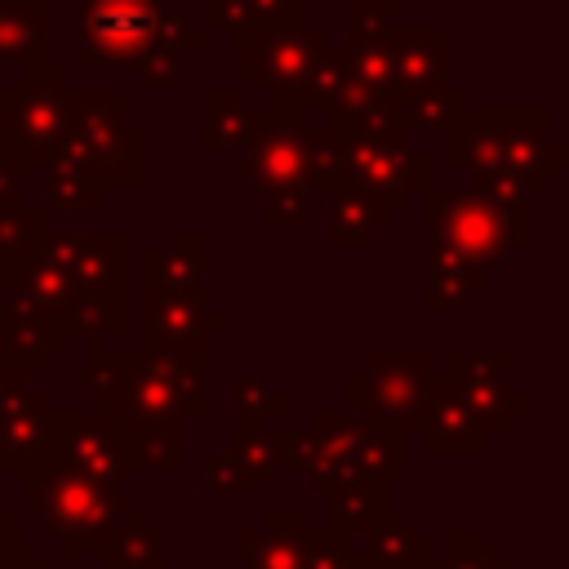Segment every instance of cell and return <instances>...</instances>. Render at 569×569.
Returning <instances> with one entry per match:
<instances>
[{"label": "cell", "mask_w": 569, "mask_h": 569, "mask_svg": "<svg viewBox=\"0 0 569 569\" xmlns=\"http://www.w3.org/2000/svg\"><path fill=\"white\" fill-rule=\"evenodd\" d=\"M409 147V129L400 124H373V129H342L333 133V164L320 173L316 191H325L333 178H347L365 187L387 213L409 209V191L400 182V151Z\"/></svg>", "instance_id": "8fae6325"}, {"label": "cell", "mask_w": 569, "mask_h": 569, "mask_svg": "<svg viewBox=\"0 0 569 569\" xmlns=\"http://www.w3.org/2000/svg\"><path fill=\"white\" fill-rule=\"evenodd\" d=\"M333 4H347V0H333Z\"/></svg>", "instance_id": "7bdbcfd3"}, {"label": "cell", "mask_w": 569, "mask_h": 569, "mask_svg": "<svg viewBox=\"0 0 569 569\" xmlns=\"http://www.w3.org/2000/svg\"><path fill=\"white\" fill-rule=\"evenodd\" d=\"M302 569H365V565L351 551V542L307 525V533H302Z\"/></svg>", "instance_id": "e575fe53"}, {"label": "cell", "mask_w": 569, "mask_h": 569, "mask_svg": "<svg viewBox=\"0 0 569 569\" xmlns=\"http://www.w3.org/2000/svg\"><path fill=\"white\" fill-rule=\"evenodd\" d=\"M22 67L27 76L0 93V156L13 169H40L67 138L76 84L67 67H49L40 53H31Z\"/></svg>", "instance_id": "52a82bcc"}, {"label": "cell", "mask_w": 569, "mask_h": 569, "mask_svg": "<svg viewBox=\"0 0 569 569\" xmlns=\"http://www.w3.org/2000/svg\"><path fill=\"white\" fill-rule=\"evenodd\" d=\"M329 49V31L316 22L276 27L244 49V84L262 93V111L276 124H307V84Z\"/></svg>", "instance_id": "ba28073f"}, {"label": "cell", "mask_w": 569, "mask_h": 569, "mask_svg": "<svg viewBox=\"0 0 569 569\" xmlns=\"http://www.w3.org/2000/svg\"><path fill=\"white\" fill-rule=\"evenodd\" d=\"M302 533L298 511H267L262 529L244 538V569H302Z\"/></svg>", "instance_id": "4316f807"}, {"label": "cell", "mask_w": 569, "mask_h": 569, "mask_svg": "<svg viewBox=\"0 0 569 569\" xmlns=\"http://www.w3.org/2000/svg\"><path fill=\"white\" fill-rule=\"evenodd\" d=\"M200 476H204V489L209 493H262L267 489V480H258L253 471H244L236 458H227V453H218V458H209L204 467H200Z\"/></svg>", "instance_id": "8d00e7d4"}, {"label": "cell", "mask_w": 569, "mask_h": 569, "mask_svg": "<svg viewBox=\"0 0 569 569\" xmlns=\"http://www.w3.org/2000/svg\"><path fill=\"white\" fill-rule=\"evenodd\" d=\"M356 13H391V9H405L409 0H347Z\"/></svg>", "instance_id": "ab89813d"}, {"label": "cell", "mask_w": 569, "mask_h": 569, "mask_svg": "<svg viewBox=\"0 0 569 569\" xmlns=\"http://www.w3.org/2000/svg\"><path fill=\"white\" fill-rule=\"evenodd\" d=\"M0 467L22 476V511L36 516L62 542L67 556H98L116 538V529L124 520V498L116 485L80 476L71 467L44 458L40 449L9 458Z\"/></svg>", "instance_id": "7a4b0ae2"}, {"label": "cell", "mask_w": 569, "mask_h": 569, "mask_svg": "<svg viewBox=\"0 0 569 569\" xmlns=\"http://www.w3.org/2000/svg\"><path fill=\"white\" fill-rule=\"evenodd\" d=\"M329 222H325V249L329 253H356L369 244V236L391 218L365 187L333 178L329 187Z\"/></svg>", "instance_id": "ffe728a7"}, {"label": "cell", "mask_w": 569, "mask_h": 569, "mask_svg": "<svg viewBox=\"0 0 569 569\" xmlns=\"http://www.w3.org/2000/svg\"><path fill=\"white\" fill-rule=\"evenodd\" d=\"M387 40H391V62H396V102L413 89L445 80V53H449L445 27H391Z\"/></svg>", "instance_id": "d6986e66"}, {"label": "cell", "mask_w": 569, "mask_h": 569, "mask_svg": "<svg viewBox=\"0 0 569 569\" xmlns=\"http://www.w3.org/2000/svg\"><path fill=\"white\" fill-rule=\"evenodd\" d=\"M413 436H422L427 449H436V453H485L493 440L489 427L476 418V409L458 396V387L449 382L445 369H431Z\"/></svg>", "instance_id": "e0dca14e"}, {"label": "cell", "mask_w": 569, "mask_h": 569, "mask_svg": "<svg viewBox=\"0 0 569 569\" xmlns=\"http://www.w3.org/2000/svg\"><path fill=\"white\" fill-rule=\"evenodd\" d=\"M44 396L22 373H0V462L22 458L44 436Z\"/></svg>", "instance_id": "7402d4cb"}, {"label": "cell", "mask_w": 569, "mask_h": 569, "mask_svg": "<svg viewBox=\"0 0 569 569\" xmlns=\"http://www.w3.org/2000/svg\"><path fill=\"white\" fill-rule=\"evenodd\" d=\"M427 382H431V356L427 351H405V356L369 351L365 365L347 373V413L378 422L387 431L413 436Z\"/></svg>", "instance_id": "9c48e42d"}, {"label": "cell", "mask_w": 569, "mask_h": 569, "mask_svg": "<svg viewBox=\"0 0 569 569\" xmlns=\"http://www.w3.org/2000/svg\"><path fill=\"white\" fill-rule=\"evenodd\" d=\"M400 182H405L409 196L413 191H427V182H431V156L422 147H405L400 151Z\"/></svg>", "instance_id": "f35d334b"}, {"label": "cell", "mask_w": 569, "mask_h": 569, "mask_svg": "<svg viewBox=\"0 0 569 569\" xmlns=\"http://www.w3.org/2000/svg\"><path fill=\"white\" fill-rule=\"evenodd\" d=\"M0 569H44L40 551H27L22 516L0 511Z\"/></svg>", "instance_id": "74e56055"}, {"label": "cell", "mask_w": 569, "mask_h": 569, "mask_svg": "<svg viewBox=\"0 0 569 569\" xmlns=\"http://www.w3.org/2000/svg\"><path fill=\"white\" fill-rule=\"evenodd\" d=\"M240 156H244V182L258 191H276V187L316 191L320 173L333 164V129L267 120L240 147Z\"/></svg>", "instance_id": "30bf717a"}, {"label": "cell", "mask_w": 569, "mask_h": 569, "mask_svg": "<svg viewBox=\"0 0 569 569\" xmlns=\"http://www.w3.org/2000/svg\"><path fill=\"white\" fill-rule=\"evenodd\" d=\"M49 253L67 276V329L116 338L124 329V236L116 227L44 231Z\"/></svg>", "instance_id": "277c9868"}, {"label": "cell", "mask_w": 569, "mask_h": 569, "mask_svg": "<svg viewBox=\"0 0 569 569\" xmlns=\"http://www.w3.org/2000/svg\"><path fill=\"white\" fill-rule=\"evenodd\" d=\"M307 196L311 191H298V187L262 191V222L271 231H302V222H307Z\"/></svg>", "instance_id": "d590c367"}, {"label": "cell", "mask_w": 569, "mask_h": 569, "mask_svg": "<svg viewBox=\"0 0 569 569\" xmlns=\"http://www.w3.org/2000/svg\"><path fill=\"white\" fill-rule=\"evenodd\" d=\"M360 427L356 413H307L298 431H289L284 467L307 485V493H329L333 485H347L360 471Z\"/></svg>", "instance_id": "4fadbf2b"}, {"label": "cell", "mask_w": 569, "mask_h": 569, "mask_svg": "<svg viewBox=\"0 0 569 569\" xmlns=\"http://www.w3.org/2000/svg\"><path fill=\"white\" fill-rule=\"evenodd\" d=\"M147 289H200L204 284V231L169 227L156 249L142 253Z\"/></svg>", "instance_id": "44dd1931"}, {"label": "cell", "mask_w": 569, "mask_h": 569, "mask_svg": "<svg viewBox=\"0 0 569 569\" xmlns=\"http://www.w3.org/2000/svg\"><path fill=\"white\" fill-rule=\"evenodd\" d=\"M422 569H511V565L502 551H493L485 533H453L445 551H431L422 560Z\"/></svg>", "instance_id": "836d02e7"}, {"label": "cell", "mask_w": 569, "mask_h": 569, "mask_svg": "<svg viewBox=\"0 0 569 569\" xmlns=\"http://www.w3.org/2000/svg\"><path fill=\"white\" fill-rule=\"evenodd\" d=\"M116 440L124 471H151V476L187 471V427H142V431H120Z\"/></svg>", "instance_id": "484cf974"}, {"label": "cell", "mask_w": 569, "mask_h": 569, "mask_svg": "<svg viewBox=\"0 0 569 569\" xmlns=\"http://www.w3.org/2000/svg\"><path fill=\"white\" fill-rule=\"evenodd\" d=\"M107 569H164V542L151 533L147 516L124 507V520L116 529V538L98 551Z\"/></svg>", "instance_id": "f546056e"}, {"label": "cell", "mask_w": 569, "mask_h": 569, "mask_svg": "<svg viewBox=\"0 0 569 569\" xmlns=\"http://www.w3.org/2000/svg\"><path fill=\"white\" fill-rule=\"evenodd\" d=\"M200 4V27L222 31L231 49H249L276 27L307 22V0H196Z\"/></svg>", "instance_id": "ac0fdd59"}, {"label": "cell", "mask_w": 569, "mask_h": 569, "mask_svg": "<svg viewBox=\"0 0 569 569\" xmlns=\"http://www.w3.org/2000/svg\"><path fill=\"white\" fill-rule=\"evenodd\" d=\"M53 156L84 169L102 191H138L147 182V138L124 124L120 89H76L71 124Z\"/></svg>", "instance_id": "8992f818"}, {"label": "cell", "mask_w": 569, "mask_h": 569, "mask_svg": "<svg viewBox=\"0 0 569 569\" xmlns=\"http://www.w3.org/2000/svg\"><path fill=\"white\" fill-rule=\"evenodd\" d=\"M284 445H289V431H271L267 418H244L240 427L227 431L222 440V453L236 458L244 471H253L258 480H271L280 467H284Z\"/></svg>", "instance_id": "83f0119b"}, {"label": "cell", "mask_w": 569, "mask_h": 569, "mask_svg": "<svg viewBox=\"0 0 569 569\" xmlns=\"http://www.w3.org/2000/svg\"><path fill=\"white\" fill-rule=\"evenodd\" d=\"M262 124H267V111L253 107L244 89H231V84L204 89V147L209 151H240Z\"/></svg>", "instance_id": "cb8c5ba5"}, {"label": "cell", "mask_w": 569, "mask_h": 569, "mask_svg": "<svg viewBox=\"0 0 569 569\" xmlns=\"http://www.w3.org/2000/svg\"><path fill=\"white\" fill-rule=\"evenodd\" d=\"M467 107H471L467 89L440 80V84H427V89L405 93V98L396 102V124L409 129V133H413V129H449Z\"/></svg>", "instance_id": "f1b7e54d"}, {"label": "cell", "mask_w": 569, "mask_h": 569, "mask_svg": "<svg viewBox=\"0 0 569 569\" xmlns=\"http://www.w3.org/2000/svg\"><path fill=\"white\" fill-rule=\"evenodd\" d=\"M164 378L173 382L178 400L187 413H200L204 409V347H182V351H147Z\"/></svg>", "instance_id": "d6a6232c"}, {"label": "cell", "mask_w": 569, "mask_h": 569, "mask_svg": "<svg viewBox=\"0 0 569 569\" xmlns=\"http://www.w3.org/2000/svg\"><path fill=\"white\" fill-rule=\"evenodd\" d=\"M360 542H365V551H356V556L365 569H422V560L431 556V542L409 525V516H400L391 507L369 525V533Z\"/></svg>", "instance_id": "d4e9b609"}, {"label": "cell", "mask_w": 569, "mask_h": 569, "mask_svg": "<svg viewBox=\"0 0 569 569\" xmlns=\"http://www.w3.org/2000/svg\"><path fill=\"white\" fill-rule=\"evenodd\" d=\"M44 40V0H0V67L27 62Z\"/></svg>", "instance_id": "4dcf8cb0"}, {"label": "cell", "mask_w": 569, "mask_h": 569, "mask_svg": "<svg viewBox=\"0 0 569 569\" xmlns=\"http://www.w3.org/2000/svg\"><path fill=\"white\" fill-rule=\"evenodd\" d=\"M142 329H147L142 351L204 347V338L227 329V311H218L204 298V284L200 289H147Z\"/></svg>", "instance_id": "9a60e30c"}, {"label": "cell", "mask_w": 569, "mask_h": 569, "mask_svg": "<svg viewBox=\"0 0 569 569\" xmlns=\"http://www.w3.org/2000/svg\"><path fill=\"white\" fill-rule=\"evenodd\" d=\"M102 418L107 427L120 431H142V427H187V409L164 378V369L147 351H116L111 382L102 387Z\"/></svg>", "instance_id": "7c38bea8"}, {"label": "cell", "mask_w": 569, "mask_h": 569, "mask_svg": "<svg viewBox=\"0 0 569 569\" xmlns=\"http://www.w3.org/2000/svg\"><path fill=\"white\" fill-rule=\"evenodd\" d=\"M169 9H187V4H196V0H164Z\"/></svg>", "instance_id": "b9f144b4"}, {"label": "cell", "mask_w": 569, "mask_h": 569, "mask_svg": "<svg viewBox=\"0 0 569 569\" xmlns=\"http://www.w3.org/2000/svg\"><path fill=\"white\" fill-rule=\"evenodd\" d=\"M551 116L538 107H467L449 133V169L480 196L529 209L538 191L569 164V151L551 142Z\"/></svg>", "instance_id": "6da1fadb"}, {"label": "cell", "mask_w": 569, "mask_h": 569, "mask_svg": "<svg viewBox=\"0 0 569 569\" xmlns=\"http://www.w3.org/2000/svg\"><path fill=\"white\" fill-rule=\"evenodd\" d=\"M84 67H142L160 49H200L209 31L187 18V9H169L164 0H84L80 9Z\"/></svg>", "instance_id": "5b68a950"}, {"label": "cell", "mask_w": 569, "mask_h": 569, "mask_svg": "<svg viewBox=\"0 0 569 569\" xmlns=\"http://www.w3.org/2000/svg\"><path fill=\"white\" fill-rule=\"evenodd\" d=\"M382 511H387V480L356 476V480L333 485L325 493V533H333V538H342V542L356 547Z\"/></svg>", "instance_id": "603a6c76"}, {"label": "cell", "mask_w": 569, "mask_h": 569, "mask_svg": "<svg viewBox=\"0 0 569 569\" xmlns=\"http://www.w3.org/2000/svg\"><path fill=\"white\" fill-rule=\"evenodd\" d=\"M44 458L80 471V476H93V480H107L116 485L124 476V458H120V440L116 431L107 427L102 409H67V413H44V436L36 445Z\"/></svg>", "instance_id": "5bb4252c"}, {"label": "cell", "mask_w": 569, "mask_h": 569, "mask_svg": "<svg viewBox=\"0 0 569 569\" xmlns=\"http://www.w3.org/2000/svg\"><path fill=\"white\" fill-rule=\"evenodd\" d=\"M445 373L458 387V396L476 409V418L489 427V436H502L511 427V418L525 413V405H529V396L507 382V356L502 351H489V356L449 351Z\"/></svg>", "instance_id": "2e32d148"}, {"label": "cell", "mask_w": 569, "mask_h": 569, "mask_svg": "<svg viewBox=\"0 0 569 569\" xmlns=\"http://www.w3.org/2000/svg\"><path fill=\"white\" fill-rule=\"evenodd\" d=\"M529 249V209L502 204L480 191H427V258L467 262L476 271H502Z\"/></svg>", "instance_id": "3957f363"}, {"label": "cell", "mask_w": 569, "mask_h": 569, "mask_svg": "<svg viewBox=\"0 0 569 569\" xmlns=\"http://www.w3.org/2000/svg\"><path fill=\"white\" fill-rule=\"evenodd\" d=\"M4 316H9V293H0V325H4Z\"/></svg>", "instance_id": "60d3db41"}, {"label": "cell", "mask_w": 569, "mask_h": 569, "mask_svg": "<svg viewBox=\"0 0 569 569\" xmlns=\"http://www.w3.org/2000/svg\"><path fill=\"white\" fill-rule=\"evenodd\" d=\"M222 405H227V413H236V418H271V413H284V409H289V396L276 391V387H267V382L253 378V373L231 369V373L222 378Z\"/></svg>", "instance_id": "1f68e13d"}]
</instances>
